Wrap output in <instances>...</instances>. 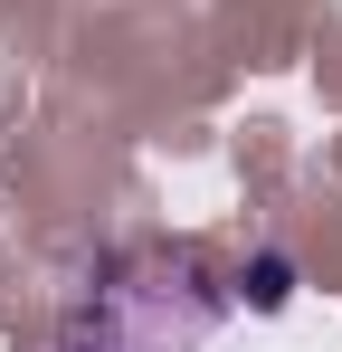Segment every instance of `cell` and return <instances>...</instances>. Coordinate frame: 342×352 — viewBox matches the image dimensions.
Returning a JSON list of instances; mask_svg holds the SVG:
<instances>
[{
  "mask_svg": "<svg viewBox=\"0 0 342 352\" xmlns=\"http://www.w3.org/2000/svg\"><path fill=\"white\" fill-rule=\"evenodd\" d=\"M219 324L228 305H209L190 276H124V286H95L67 352H209Z\"/></svg>",
  "mask_w": 342,
  "mask_h": 352,
  "instance_id": "6da1fadb",
  "label": "cell"
},
{
  "mask_svg": "<svg viewBox=\"0 0 342 352\" xmlns=\"http://www.w3.org/2000/svg\"><path fill=\"white\" fill-rule=\"evenodd\" d=\"M285 295H295V257H285V248H266V257L247 267V305H257V314H276Z\"/></svg>",
  "mask_w": 342,
  "mask_h": 352,
  "instance_id": "7a4b0ae2",
  "label": "cell"
}]
</instances>
